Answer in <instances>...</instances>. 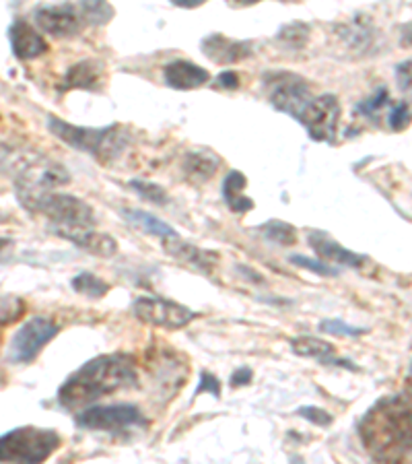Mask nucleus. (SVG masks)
Instances as JSON below:
<instances>
[{"mask_svg":"<svg viewBox=\"0 0 412 464\" xmlns=\"http://www.w3.org/2000/svg\"><path fill=\"white\" fill-rule=\"evenodd\" d=\"M79 6H81L82 14H85L87 25L89 24L103 25V24H108V21L111 19V14H114L108 0H81Z\"/></svg>","mask_w":412,"mask_h":464,"instance_id":"a878e982","label":"nucleus"},{"mask_svg":"<svg viewBox=\"0 0 412 464\" xmlns=\"http://www.w3.org/2000/svg\"><path fill=\"white\" fill-rule=\"evenodd\" d=\"M169 3H174L176 6H182V9H196V6L205 5L206 0H169Z\"/></svg>","mask_w":412,"mask_h":464,"instance_id":"58836bf2","label":"nucleus"},{"mask_svg":"<svg viewBox=\"0 0 412 464\" xmlns=\"http://www.w3.org/2000/svg\"><path fill=\"white\" fill-rule=\"evenodd\" d=\"M388 122H389V129H392V130L407 129V126L412 122V111H410L407 103H400V106H396L392 111H389Z\"/></svg>","mask_w":412,"mask_h":464,"instance_id":"473e14b6","label":"nucleus"},{"mask_svg":"<svg viewBox=\"0 0 412 464\" xmlns=\"http://www.w3.org/2000/svg\"><path fill=\"white\" fill-rule=\"evenodd\" d=\"M297 415L307 419V421L313 425H318V428H328V425L332 423V415L320 407H302L297 411Z\"/></svg>","mask_w":412,"mask_h":464,"instance_id":"2f4dec72","label":"nucleus"},{"mask_svg":"<svg viewBox=\"0 0 412 464\" xmlns=\"http://www.w3.org/2000/svg\"><path fill=\"white\" fill-rule=\"evenodd\" d=\"M161 242H163V250L168 252L169 256H174L176 260L184 262V265L196 268V271H200V273L211 275L221 262V256L216 252L202 250V248H198V246L188 244L179 236L161 237Z\"/></svg>","mask_w":412,"mask_h":464,"instance_id":"ddd939ff","label":"nucleus"},{"mask_svg":"<svg viewBox=\"0 0 412 464\" xmlns=\"http://www.w3.org/2000/svg\"><path fill=\"white\" fill-rule=\"evenodd\" d=\"M5 221V217H3V213H0V223H3Z\"/></svg>","mask_w":412,"mask_h":464,"instance_id":"c03bdc74","label":"nucleus"},{"mask_svg":"<svg viewBox=\"0 0 412 464\" xmlns=\"http://www.w3.org/2000/svg\"><path fill=\"white\" fill-rule=\"evenodd\" d=\"M11 246V239H5V237H0V252H5L6 248H9Z\"/></svg>","mask_w":412,"mask_h":464,"instance_id":"79ce46f5","label":"nucleus"},{"mask_svg":"<svg viewBox=\"0 0 412 464\" xmlns=\"http://www.w3.org/2000/svg\"><path fill=\"white\" fill-rule=\"evenodd\" d=\"M291 347H293L299 357L307 359H318L320 363L326 365H344V368L355 370V365H349V362H342V359H336L334 347L326 341H320L316 336H297V339L291 341Z\"/></svg>","mask_w":412,"mask_h":464,"instance_id":"6ab92c4d","label":"nucleus"},{"mask_svg":"<svg viewBox=\"0 0 412 464\" xmlns=\"http://www.w3.org/2000/svg\"><path fill=\"white\" fill-rule=\"evenodd\" d=\"M122 217L130 223V226L140 229L142 234L157 236V237H174V236H177L176 229L171 227L169 223L157 219V217L149 215L145 211H137V208H126V211H122Z\"/></svg>","mask_w":412,"mask_h":464,"instance_id":"5701e85b","label":"nucleus"},{"mask_svg":"<svg viewBox=\"0 0 412 464\" xmlns=\"http://www.w3.org/2000/svg\"><path fill=\"white\" fill-rule=\"evenodd\" d=\"M266 87L271 89V103L284 111V114L293 116L295 120L302 118L303 110L307 108L313 97L305 81L297 74L291 72H274L266 77Z\"/></svg>","mask_w":412,"mask_h":464,"instance_id":"9d476101","label":"nucleus"},{"mask_svg":"<svg viewBox=\"0 0 412 464\" xmlns=\"http://www.w3.org/2000/svg\"><path fill=\"white\" fill-rule=\"evenodd\" d=\"M216 83L223 89H237L239 87V77L235 71H225L219 74V79H216Z\"/></svg>","mask_w":412,"mask_h":464,"instance_id":"e433bc0d","label":"nucleus"},{"mask_svg":"<svg viewBox=\"0 0 412 464\" xmlns=\"http://www.w3.org/2000/svg\"><path fill=\"white\" fill-rule=\"evenodd\" d=\"M219 166H221L219 157H216L213 151H206V149H202V151H192L186 155L184 160L186 176L196 179V182H206V179H211L216 174Z\"/></svg>","mask_w":412,"mask_h":464,"instance_id":"412c9836","label":"nucleus"},{"mask_svg":"<svg viewBox=\"0 0 412 464\" xmlns=\"http://www.w3.org/2000/svg\"><path fill=\"white\" fill-rule=\"evenodd\" d=\"M234 6H250V5H256L260 0H229Z\"/></svg>","mask_w":412,"mask_h":464,"instance_id":"a19ab883","label":"nucleus"},{"mask_svg":"<svg viewBox=\"0 0 412 464\" xmlns=\"http://www.w3.org/2000/svg\"><path fill=\"white\" fill-rule=\"evenodd\" d=\"M402 46H412V25L402 29Z\"/></svg>","mask_w":412,"mask_h":464,"instance_id":"ea45409f","label":"nucleus"},{"mask_svg":"<svg viewBox=\"0 0 412 464\" xmlns=\"http://www.w3.org/2000/svg\"><path fill=\"white\" fill-rule=\"evenodd\" d=\"M27 310L25 302L14 295H0V326H9L24 316Z\"/></svg>","mask_w":412,"mask_h":464,"instance_id":"bb28decb","label":"nucleus"},{"mask_svg":"<svg viewBox=\"0 0 412 464\" xmlns=\"http://www.w3.org/2000/svg\"><path fill=\"white\" fill-rule=\"evenodd\" d=\"M408 382H410V386H412V363H410V372H408Z\"/></svg>","mask_w":412,"mask_h":464,"instance_id":"37998d69","label":"nucleus"},{"mask_svg":"<svg viewBox=\"0 0 412 464\" xmlns=\"http://www.w3.org/2000/svg\"><path fill=\"white\" fill-rule=\"evenodd\" d=\"M211 392L213 396H219L221 394V382L216 380L213 373H208V372H202V376H200V386L196 388V394H200V392Z\"/></svg>","mask_w":412,"mask_h":464,"instance_id":"f704fd0d","label":"nucleus"},{"mask_svg":"<svg viewBox=\"0 0 412 464\" xmlns=\"http://www.w3.org/2000/svg\"><path fill=\"white\" fill-rule=\"evenodd\" d=\"M48 129L54 137L64 140L66 145L93 155L95 160L103 163L116 160L129 143V134L118 124L108 126V129H85V126H74L64 122V120L50 118Z\"/></svg>","mask_w":412,"mask_h":464,"instance_id":"20e7f679","label":"nucleus"},{"mask_svg":"<svg viewBox=\"0 0 412 464\" xmlns=\"http://www.w3.org/2000/svg\"><path fill=\"white\" fill-rule=\"evenodd\" d=\"M72 289L77 291V294L85 295V297H91V299H100L110 291L108 283L101 281L100 276H95L91 273H81V275L74 276Z\"/></svg>","mask_w":412,"mask_h":464,"instance_id":"b1692460","label":"nucleus"},{"mask_svg":"<svg viewBox=\"0 0 412 464\" xmlns=\"http://www.w3.org/2000/svg\"><path fill=\"white\" fill-rule=\"evenodd\" d=\"M35 24L43 34L54 35V37H71L77 35L82 27L87 25L85 14H82L79 5H43L37 6L35 13Z\"/></svg>","mask_w":412,"mask_h":464,"instance_id":"f8f14e48","label":"nucleus"},{"mask_svg":"<svg viewBox=\"0 0 412 464\" xmlns=\"http://www.w3.org/2000/svg\"><path fill=\"white\" fill-rule=\"evenodd\" d=\"M103 81V66L95 60H85L71 66L62 81V89H100Z\"/></svg>","mask_w":412,"mask_h":464,"instance_id":"aec40b11","label":"nucleus"},{"mask_svg":"<svg viewBox=\"0 0 412 464\" xmlns=\"http://www.w3.org/2000/svg\"><path fill=\"white\" fill-rule=\"evenodd\" d=\"M361 440L379 462H402L412 456V394L386 396L367 411L359 425Z\"/></svg>","mask_w":412,"mask_h":464,"instance_id":"f257e3e1","label":"nucleus"},{"mask_svg":"<svg viewBox=\"0 0 412 464\" xmlns=\"http://www.w3.org/2000/svg\"><path fill=\"white\" fill-rule=\"evenodd\" d=\"M137 384V363L130 355H100L91 362L82 363L77 372L71 373L69 380L60 386L58 402L64 409L77 411L89 407L91 402L103 399V396L129 391Z\"/></svg>","mask_w":412,"mask_h":464,"instance_id":"f03ea898","label":"nucleus"},{"mask_svg":"<svg viewBox=\"0 0 412 464\" xmlns=\"http://www.w3.org/2000/svg\"><path fill=\"white\" fill-rule=\"evenodd\" d=\"M320 331L328 333V334H339V336H359V334L367 333V331H363V328H353V326L344 324L342 320H324L320 324Z\"/></svg>","mask_w":412,"mask_h":464,"instance_id":"7c9ffc66","label":"nucleus"},{"mask_svg":"<svg viewBox=\"0 0 412 464\" xmlns=\"http://www.w3.org/2000/svg\"><path fill=\"white\" fill-rule=\"evenodd\" d=\"M396 81H398L400 92L407 95L408 100H412V60L398 64V69H396Z\"/></svg>","mask_w":412,"mask_h":464,"instance_id":"72a5a7b5","label":"nucleus"},{"mask_svg":"<svg viewBox=\"0 0 412 464\" xmlns=\"http://www.w3.org/2000/svg\"><path fill=\"white\" fill-rule=\"evenodd\" d=\"M79 428L89 431H126L132 428H145L147 419L142 411L129 402L106 407H87L74 417Z\"/></svg>","mask_w":412,"mask_h":464,"instance_id":"0eeeda50","label":"nucleus"},{"mask_svg":"<svg viewBox=\"0 0 412 464\" xmlns=\"http://www.w3.org/2000/svg\"><path fill=\"white\" fill-rule=\"evenodd\" d=\"M11 171L19 179V188L52 190L71 182V174L62 163L35 153H19L11 157Z\"/></svg>","mask_w":412,"mask_h":464,"instance_id":"423d86ee","label":"nucleus"},{"mask_svg":"<svg viewBox=\"0 0 412 464\" xmlns=\"http://www.w3.org/2000/svg\"><path fill=\"white\" fill-rule=\"evenodd\" d=\"M163 79L171 89H179V92H190V89H198L211 81V74L202 66L188 63V60H176L169 63L163 71Z\"/></svg>","mask_w":412,"mask_h":464,"instance_id":"4468645a","label":"nucleus"},{"mask_svg":"<svg viewBox=\"0 0 412 464\" xmlns=\"http://www.w3.org/2000/svg\"><path fill=\"white\" fill-rule=\"evenodd\" d=\"M386 102H388V92H386V89H379V93L373 97V100H369L367 103H361V106H359V108L365 110L367 114H371V111H376L378 108L384 106Z\"/></svg>","mask_w":412,"mask_h":464,"instance_id":"c9c22d12","label":"nucleus"},{"mask_svg":"<svg viewBox=\"0 0 412 464\" xmlns=\"http://www.w3.org/2000/svg\"><path fill=\"white\" fill-rule=\"evenodd\" d=\"M19 203L24 205L27 211L46 215L50 221V229L56 236L64 237L71 236L72 231L95 227V213L85 200L71 194H54L48 190H29V188H17Z\"/></svg>","mask_w":412,"mask_h":464,"instance_id":"7ed1b4c3","label":"nucleus"},{"mask_svg":"<svg viewBox=\"0 0 412 464\" xmlns=\"http://www.w3.org/2000/svg\"><path fill=\"white\" fill-rule=\"evenodd\" d=\"M310 246L313 250H316L318 256L330 262V265H342V266H350V268H359L363 266L365 256L361 254H355L344 248V246L336 244L332 237H328L326 234H321V231H311L310 234Z\"/></svg>","mask_w":412,"mask_h":464,"instance_id":"f3484780","label":"nucleus"},{"mask_svg":"<svg viewBox=\"0 0 412 464\" xmlns=\"http://www.w3.org/2000/svg\"><path fill=\"white\" fill-rule=\"evenodd\" d=\"M340 120V102L334 95H320L307 103L299 122L305 126L307 134L318 143H332Z\"/></svg>","mask_w":412,"mask_h":464,"instance_id":"9b49d317","label":"nucleus"},{"mask_svg":"<svg viewBox=\"0 0 412 464\" xmlns=\"http://www.w3.org/2000/svg\"><path fill=\"white\" fill-rule=\"evenodd\" d=\"M245 186H247V179L244 174H239V171H231V174L225 178V182H223L225 203H227L231 211L239 213V215H244L254 208L252 200L244 194Z\"/></svg>","mask_w":412,"mask_h":464,"instance_id":"4be33fe9","label":"nucleus"},{"mask_svg":"<svg viewBox=\"0 0 412 464\" xmlns=\"http://www.w3.org/2000/svg\"><path fill=\"white\" fill-rule=\"evenodd\" d=\"M66 239L72 244H77L79 248H82L93 256H101V258H110L118 252V242L108 234H101L95 227H85L79 231H72L71 236H66Z\"/></svg>","mask_w":412,"mask_h":464,"instance_id":"a211bd4d","label":"nucleus"},{"mask_svg":"<svg viewBox=\"0 0 412 464\" xmlns=\"http://www.w3.org/2000/svg\"><path fill=\"white\" fill-rule=\"evenodd\" d=\"M9 40L13 54L19 60H34L48 52L46 40L25 21H14L9 29Z\"/></svg>","mask_w":412,"mask_h":464,"instance_id":"dca6fc26","label":"nucleus"},{"mask_svg":"<svg viewBox=\"0 0 412 464\" xmlns=\"http://www.w3.org/2000/svg\"><path fill=\"white\" fill-rule=\"evenodd\" d=\"M60 328L48 318H32L27 320L17 333L13 334L9 343V357L11 363H32L40 355V351L54 339Z\"/></svg>","mask_w":412,"mask_h":464,"instance_id":"6e6552de","label":"nucleus"},{"mask_svg":"<svg viewBox=\"0 0 412 464\" xmlns=\"http://www.w3.org/2000/svg\"><path fill=\"white\" fill-rule=\"evenodd\" d=\"M132 314L140 322H145V324H151L157 328H169V331L184 328L196 318V312L163 297H137L132 302Z\"/></svg>","mask_w":412,"mask_h":464,"instance_id":"1a4fd4ad","label":"nucleus"},{"mask_svg":"<svg viewBox=\"0 0 412 464\" xmlns=\"http://www.w3.org/2000/svg\"><path fill=\"white\" fill-rule=\"evenodd\" d=\"M62 438L48 428H17L0 436V462H43L54 454Z\"/></svg>","mask_w":412,"mask_h":464,"instance_id":"39448f33","label":"nucleus"},{"mask_svg":"<svg viewBox=\"0 0 412 464\" xmlns=\"http://www.w3.org/2000/svg\"><path fill=\"white\" fill-rule=\"evenodd\" d=\"M250 380H252V370L244 368V370H239V372H235V373H234V376H231V386H244V384H250Z\"/></svg>","mask_w":412,"mask_h":464,"instance_id":"4c0bfd02","label":"nucleus"},{"mask_svg":"<svg viewBox=\"0 0 412 464\" xmlns=\"http://www.w3.org/2000/svg\"><path fill=\"white\" fill-rule=\"evenodd\" d=\"M130 186L134 192L140 194V198L149 200V203H153V205H168L169 203V194L165 192V188H161V186H157L153 182H145V179H132Z\"/></svg>","mask_w":412,"mask_h":464,"instance_id":"c85d7f7f","label":"nucleus"},{"mask_svg":"<svg viewBox=\"0 0 412 464\" xmlns=\"http://www.w3.org/2000/svg\"><path fill=\"white\" fill-rule=\"evenodd\" d=\"M307 37H310V25L299 24V21L284 25L279 32V40L287 48H303L307 44Z\"/></svg>","mask_w":412,"mask_h":464,"instance_id":"cd10ccee","label":"nucleus"},{"mask_svg":"<svg viewBox=\"0 0 412 464\" xmlns=\"http://www.w3.org/2000/svg\"><path fill=\"white\" fill-rule=\"evenodd\" d=\"M262 234L276 246H293L297 242V229L289 223L283 221H268L264 227H262Z\"/></svg>","mask_w":412,"mask_h":464,"instance_id":"393cba45","label":"nucleus"},{"mask_svg":"<svg viewBox=\"0 0 412 464\" xmlns=\"http://www.w3.org/2000/svg\"><path fill=\"white\" fill-rule=\"evenodd\" d=\"M202 48H205V56L211 58L216 64H235L252 54L250 42L229 40V37L219 34L208 35L206 40L202 42Z\"/></svg>","mask_w":412,"mask_h":464,"instance_id":"2eb2a0df","label":"nucleus"},{"mask_svg":"<svg viewBox=\"0 0 412 464\" xmlns=\"http://www.w3.org/2000/svg\"><path fill=\"white\" fill-rule=\"evenodd\" d=\"M291 262H293L295 266H302L305 271H311L318 276H339V268L326 265L324 260H313V258L302 256V254H293V256H291Z\"/></svg>","mask_w":412,"mask_h":464,"instance_id":"c756f323","label":"nucleus"}]
</instances>
